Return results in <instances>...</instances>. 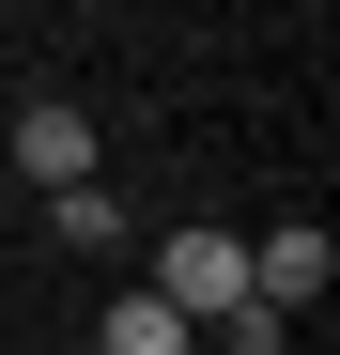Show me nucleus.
Here are the masks:
<instances>
[{
    "mask_svg": "<svg viewBox=\"0 0 340 355\" xmlns=\"http://www.w3.org/2000/svg\"><path fill=\"white\" fill-rule=\"evenodd\" d=\"M155 309L170 324H216V309H248V232H216V216H186V232H155Z\"/></svg>",
    "mask_w": 340,
    "mask_h": 355,
    "instance_id": "1",
    "label": "nucleus"
},
{
    "mask_svg": "<svg viewBox=\"0 0 340 355\" xmlns=\"http://www.w3.org/2000/svg\"><path fill=\"white\" fill-rule=\"evenodd\" d=\"M46 232H62V248H124V201L108 186H46Z\"/></svg>",
    "mask_w": 340,
    "mask_h": 355,
    "instance_id": "5",
    "label": "nucleus"
},
{
    "mask_svg": "<svg viewBox=\"0 0 340 355\" xmlns=\"http://www.w3.org/2000/svg\"><path fill=\"white\" fill-rule=\"evenodd\" d=\"M325 278H340V248H325V232H309V216H294V232H263V248H248V293H263V309H278V324H294V309H309V293H325Z\"/></svg>",
    "mask_w": 340,
    "mask_h": 355,
    "instance_id": "2",
    "label": "nucleus"
},
{
    "mask_svg": "<svg viewBox=\"0 0 340 355\" xmlns=\"http://www.w3.org/2000/svg\"><path fill=\"white\" fill-rule=\"evenodd\" d=\"M201 324H170L155 309V293H108V309H93V355H186Z\"/></svg>",
    "mask_w": 340,
    "mask_h": 355,
    "instance_id": "4",
    "label": "nucleus"
},
{
    "mask_svg": "<svg viewBox=\"0 0 340 355\" xmlns=\"http://www.w3.org/2000/svg\"><path fill=\"white\" fill-rule=\"evenodd\" d=\"M16 170H31V186H93V108H62V93L16 108Z\"/></svg>",
    "mask_w": 340,
    "mask_h": 355,
    "instance_id": "3",
    "label": "nucleus"
}]
</instances>
